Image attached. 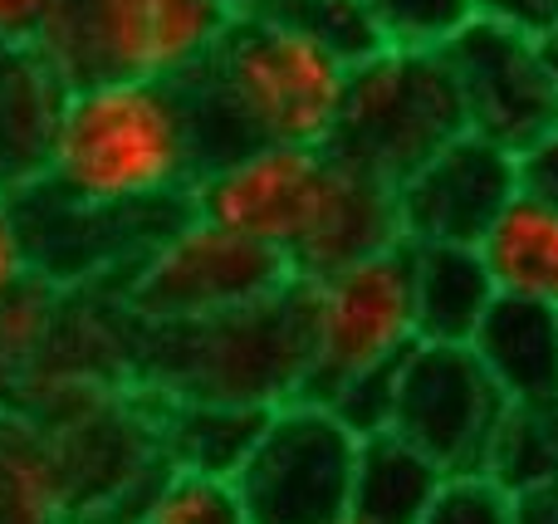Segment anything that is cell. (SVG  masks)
I'll return each mask as SVG.
<instances>
[{"label": "cell", "mask_w": 558, "mask_h": 524, "mask_svg": "<svg viewBox=\"0 0 558 524\" xmlns=\"http://www.w3.org/2000/svg\"><path fill=\"white\" fill-rule=\"evenodd\" d=\"M465 103V127L505 153H530L558 127V84L539 35L505 20H475L441 49Z\"/></svg>", "instance_id": "30bf717a"}, {"label": "cell", "mask_w": 558, "mask_h": 524, "mask_svg": "<svg viewBox=\"0 0 558 524\" xmlns=\"http://www.w3.org/2000/svg\"><path fill=\"white\" fill-rule=\"evenodd\" d=\"M29 280V255H25V235H20V211H15V192L0 186V304Z\"/></svg>", "instance_id": "484cf974"}, {"label": "cell", "mask_w": 558, "mask_h": 524, "mask_svg": "<svg viewBox=\"0 0 558 524\" xmlns=\"http://www.w3.org/2000/svg\"><path fill=\"white\" fill-rule=\"evenodd\" d=\"M446 471L397 431L357 441L353 466V510L363 524H416L436 500Z\"/></svg>", "instance_id": "ac0fdd59"}, {"label": "cell", "mask_w": 558, "mask_h": 524, "mask_svg": "<svg viewBox=\"0 0 558 524\" xmlns=\"http://www.w3.org/2000/svg\"><path fill=\"white\" fill-rule=\"evenodd\" d=\"M294 275L275 251L186 211L133 270L123 275V309L137 324H186L270 300Z\"/></svg>", "instance_id": "ba28073f"}, {"label": "cell", "mask_w": 558, "mask_h": 524, "mask_svg": "<svg viewBox=\"0 0 558 524\" xmlns=\"http://www.w3.org/2000/svg\"><path fill=\"white\" fill-rule=\"evenodd\" d=\"M231 15V0H59L35 54L64 88L98 78L192 84Z\"/></svg>", "instance_id": "5b68a950"}, {"label": "cell", "mask_w": 558, "mask_h": 524, "mask_svg": "<svg viewBox=\"0 0 558 524\" xmlns=\"http://www.w3.org/2000/svg\"><path fill=\"white\" fill-rule=\"evenodd\" d=\"M397 378H402V358L338 382V388L324 398V407L333 412L357 441L383 437V431H392V417H397Z\"/></svg>", "instance_id": "cb8c5ba5"}, {"label": "cell", "mask_w": 558, "mask_h": 524, "mask_svg": "<svg viewBox=\"0 0 558 524\" xmlns=\"http://www.w3.org/2000/svg\"><path fill=\"white\" fill-rule=\"evenodd\" d=\"M461 133L465 103L441 49H377L348 69L333 153L392 192Z\"/></svg>", "instance_id": "8992f818"}, {"label": "cell", "mask_w": 558, "mask_h": 524, "mask_svg": "<svg viewBox=\"0 0 558 524\" xmlns=\"http://www.w3.org/2000/svg\"><path fill=\"white\" fill-rule=\"evenodd\" d=\"M514 524H558V480L514 496Z\"/></svg>", "instance_id": "f1b7e54d"}, {"label": "cell", "mask_w": 558, "mask_h": 524, "mask_svg": "<svg viewBox=\"0 0 558 524\" xmlns=\"http://www.w3.org/2000/svg\"><path fill=\"white\" fill-rule=\"evenodd\" d=\"M407 245V241H402ZM416 343H471L500 300L475 245H407Z\"/></svg>", "instance_id": "9a60e30c"}, {"label": "cell", "mask_w": 558, "mask_h": 524, "mask_svg": "<svg viewBox=\"0 0 558 524\" xmlns=\"http://www.w3.org/2000/svg\"><path fill=\"white\" fill-rule=\"evenodd\" d=\"M357 437L314 398L279 402L235 471L251 524H338L353 510Z\"/></svg>", "instance_id": "9c48e42d"}, {"label": "cell", "mask_w": 558, "mask_h": 524, "mask_svg": "<svg viewBox=\"0 0 558 524\" xmlns=\"http://www.w3.org/2000/svg\"><path fill=\"white\" fill-rule=\"evenodd\" d=\"M137 524H251V520H245L235 480L202 476V471H167Z\"/></svg>", "instance_id": "7402d4cb"}, {"label": "cell", "mask_w": 558, "mask_h": 524, "mask_svg": "<svg viewBox=\"0 0 558 524\" xmlns=\"http://www.w3.org/2000/svg\"><path fill=\"white\" fill-rule=\"evenodd\" d=\"M0 524H74L45 427L0 412Z\"/></svg>", "instance_id": "d6986e66"}, {"label": "cell", "mask_w": 558, "mask_h": 524, "mask_svg": "<svg viewBox=\"0 0 558 524\" xmlns=\"http://www.w3.org/2000/svg\"><path fill=\"white\" fill-rule=\"evenodd\" d=\"M153 427L157 451L172 471H202V476H226L245 466L251 447L260 441V427L270 412L241 407V402H206V398H153Z\"/></svg>", "instance_id": "4fadbf2b"}, {"label": "cell", "mask_w": 558, "mask_h": 524, "mask_svg": "<svg viewBox=\"0 0 558 524\" xmlns=\"http://www.w3.org/2000/svg\"><path fill=\"white\" fill-rule=\"evenodd\" d=\"M64 84L35 49L0 45V186L20 192L39 176Z\"/></svg>", "instance_id": "e0dca14e"}, {"label": "cell", "mask_w": 558, "mask_h": 524, "mask_svg": "<svg viewBox=\"0 0 558 524\" xmlns=\"http://www.w3.org/2000/svg\"><path fill=\"white\" fill-rule=\"evenodd\" d=\"M485 476L510 496L558 480V398L554 402H510L495 427Z\"/></svg>", "instance_id": "ffe728a7"}, {"label": "cell", "mask_w": 558, "mask_h": 524, "mask_svg": "<svg viewBox=\"0 0 558 524\" xmlns=\"http://www.w3.org/2000/svg\"><path fill=\"white\" fill-rule=\"evenodd\" d=\"M202 172L206 147L192 88L98 78L64 88L35 182L78 206L153 211L192 206Z\"/></svg>", "instance_id": "7a4b0ae2"}, {"label": "cell", "mask_w": 558, "mask_h": 524, "mask_svg": "<svg viewBox=\"0 0 558 524\" xmlns=\"http://www.w3.org/2000/svg\"><path fill=\"white\" fill-rule=\"evenodd\" d=\"M520 192V157L461 133L397 186V226L407 245H481L490 221Z\"/></svg>", "instance_id": "7c38bea8"}, {"label": "cell", "mask_w": 558, "mask_h": 524, "mask_svg": "<svg viewBox=\"0 0 558 524\" xmlns=\"http://www.w3.org/2000/svg\"><path fill=\"white\" fill-rule=\"evenodd\" d=\"M348 69L318 39L265 5L231 15L216 54L192 78L206 167L245 147H333Z\"/></svg>", "instance_id": "3957f363"}, {"label": "cell", "mask_w": 558, "mask_h": 524, "mask_svg": "<svg viewBox=\"0 0 558 524\" xmlns=\"http://www.w3.org/2000/svg\"><path fill=\"white\" fill-rule=\"evenodd\" d=\"M231 5H235V10H245V5H260V0H231Z\"/></svg>", "instance_id": "d6a6232c"}, {"label": "cell", "mask_w": 558, "mask_h": 524, "mask_svg": "<svg viewBox=\"0 0 558 524\" xmlns=\"http://www.w3.org/2000/svg\"><path fill=\"white\" fill-rule=\"evenodd\" d=\"M383 49H446L481 20V0H363Z\"/></svg>", "instance_id": "44dd1931"}, {"label": "cell", "mask_w": 558, "mask_h": 524, "mask_svg": "<svg viewBox=\"0 0 558 524\" xmlns=\"http://www.w3.org/2000/svg\"><path fill=\"white\" fill-rule=\"evenodd\" d=\"M520 192L558 206V127L549 137H539L530 153H520Z\"/></svg>", "instance_id": "83f0119b"}, {"label": "cell", "mask_w": 558, "mask_h": 524, "mask_svg": "<svg viewBox=\"0 0 558 524\" xmlns=\"http://www.w3.org/2000/svg\"><path fill=\"white\" fill-rule=\"evenodd\" d=\"M260 5L275 10L279 20H289L294 29H304L308 39H318L343 64H363L367 54L383 49L363 0H260Z\"/></svg>", "instance_id": "603a6c76"}, {"label": "cell", "mask_w": 558, "mask_h": 524, "mask_svg": "<svg viewBox=\"0 0 558 524\" xmlns=\"http://www.w3.org/2000/svg\"><path fill=\"white\" fill-rule=\"evenodd\" d=\"M416 524H514V496L495 486L485 471L446 476L436 500Z\"/></svg>", "instance_id": "d4e9b609"}, {"label": "cell", "mask_w": 558, "mask_h": 524, "mask_svg": "<svg viewBox=\"0 0 558 524\" xmlns=\"http://www.w3.org/2000/svg\"><path fill=\"white\" fill-rule=\"evenodd\" d=\"M59 0H0V45L35 49Z\"/></svg>", "instance_id": "4316f807"}, {"label": "cell", "mask_w": 558, "mask_h": 524, "mask_svg": "<svg viewBox=\"0 0 558 524\" xmlns=\"http://www.w3.org/2000/svg\"><path fill=\"white\" fill-rule=\"evenodd\" d=\"M475 358L505 402H554L558 398V309L530 300H495L471 339Z\"/></svg>", "instance_id": "5bb4252c"}, {"label": "cell", "mask_w": 558, "mask_h": 524, "mask_svg": "<svg viewBox=\"0 0 558 524\" xmlns=\"http://www.w3.org/2000/svg\"><path fill=\"white\" fill-rule=\"evenodd\" d=\"M539 10H544V25H549V20H558V0H539Z\"/></svg>", "instance_id": "1f68e13d"}, {"label": "cell", "mask_w": 558, "mask_h": 524, "mask_svg": "<svg viewBox=\"0 0 558 524\" xmlns=\"http://www.w3.org/2000/svg\"><path fill=\"white\" fill-rule=\"evenodd\" d=\"M539 54H544V64H549V74L558 84V20H549V25L539 29Z\"/></svg>", "instance_id": "4dcf8cb0"}, {"label": "cell", "mask_w": 558, "mask_h": 524, "mask_svg": "<svg viewBox=\"0 0 558 524\" xmlns=\"http://www.w3.org/2000/svg\"><path fill=\"white\" fill-rule=\"evenodd\" d=\"M338 524H363V520H357V515H343V520H338Z\"/></svg>", "instance_id": "836d02e7"}, {"label": "cell", "mask_w": 558, "mask_h": 524, "mask_svg": "<svg viewBox=\"0 0 558 524\" xmlns=\"http://www.w3.org/2000/svg\"><path fill=\"white\" fill-rule=\"evenodd\" d=\"M481 15L485 20H505V25H520V29H544V10L539 0H481Z\"/></svg>", "instance_id": "f546056e"}, {"label": "cell", "mask_w": 558, "mask_h": 524, "mask_svg": "<svg viewBox=\"0 0 558 524\" xmlns=\"http://www.w3.org/2000/svg\"><path fill=\"white\" fill-rule=\"evenodd\" d=\"M192 211L284 260L294 280H318L402 245L397 192L333 147H245L202 172Z\"/></svg>", "instance_id": "6da1fadb"}, {"label": "cell", "mask_w": 558, "mask_h": 524, "mask_svg": "<svg viewBox=\"0 0 558 524\" xmlns=\"http://www.w3.org/2000/svg\"><path fill=\"white\" fill-rule=\"evenodd\" d=\"M505 407L510 402L490 382L471 343H416L397 378L392 431L432 456L446 476H461V471H485Z\"/></svg>", "instance_id": "8fae6325"}, {"label": "cell", "mask_w": 558, "mask_h": 524, "mask_svg": "<svg viewBox=\"0 0 558 524\" xmlns=\"http://www.w3.org/2000/svg\"><path fill=\"white\" fill-rule=\"evenodd\" d=\"M308 304V382L304 398L324 402L338 382L397 363L416 349L412 255L407 245L377 251L333 275L304 280Z\"/></svg>", "instance_id": "52a82bcc"}, {"label": "cell", "mask_w": 558, "mask_h": 524, "mask_svg": "<svg viewBox=\"0 0 558 524\" xmlns=\"http://www.w3.org/2000/svg\"><path fill=\"white\" fill-rule=\"evenodd\" d=\"M475 251L500 300H530L558 309V206L514 192Z\"/></svg>", "instance_id": "2e32d148"}, {"label": "cell", "mask_w": 558, "mask_h": 524, "mask_svg": "<svg viewBox=\"0 0 558 524\" xmlns=\"http://www.w3.org/2000/svg\"><path fill=\"white\" fill-rule=\"evenodd\" d=\"M133 382L153 398H206L275 412L304 398L308 382V304L304 280L270 300L186 324H137Z\"/></svg>", "instance_id": "277c9868"}]
</instances>
